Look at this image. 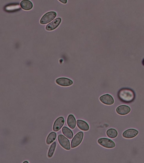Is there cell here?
<instances>
[{
    "instance_id": "cell-10",
    "label": "cell",
    "mask_w": 144,
    "mask_h": 163,
    "mask_svg": "<svg viewBox=\"0 0 144 163\" xmlns=\"http://www.w3.org/2000/svg\"><path fill=\"white\" fill-rule=\"evenodd\" d=\"M61 22V18H58L55 19L46 27V30L47 31H50L56 29Z\"/></svg>"
},
{
    "instance_id": "cell-8",
    "label": "cell",
    "mask_w": 144,
    "mask_h": 163,
    "mask_svg": "<svg viewBox=\"0 0 144 163\" xmlns=\"http://www.w3.org/2000/svg\"><path fill=\"white\" fill-rule=\"evenodd\" d=\"M65 122V120L64 117H60L58 118L55 121L53 125V130L55 132H57L61 129Z\"/></svg>"
},
{
    "instance_id": "cell-7",
    "label": "cell",
    "mask_w": 144,
    "mask_h": 163,
    "mask_svg": "<svg viewBox=\"0 0 144 163\" xmlns=\"http://www.w3.org/2000/svg\"><path fill=\"white\" fill-rule=\"evenodd\" d=\"M56 82L60 86L63 87L71 86L73 84V81L71 79L64 77L58 78L56 80Z\"/></svg>"
},
{
    "instance_id": "cell-12",
    "label": "cell",
    "mask_w": 144,
    "mask_h": 163,
    "mask_svg": "<svg viewBox=\"0 0 144 163\" xmlns=\"http://www.w3.org/2000/svg\"><path fill=\"white\" fill-rule=\"evenodd\" d=\"M77 126L80 129L83 131H88L89 129V126L86 122L82 120H78L77 121Z\"/></svg>"
},
{
    "instance_id": "cell-1",
    "label": "cell",
    "mask_w": 144,
    "mask_h": 163,
    "mask_svg": "<svg viewBox=\"0 0 144 163\" xmlns=\"http://www.w3.org/2000/svg\"><path fill=\"white\" fill-rule=\"evenodd\" d=\"M119 98L121 100L125 102H130L134 98V91L129 88H123L119 91Z\"/></svg>"
},
{
    "instance_id": "cell-19",
    "label": "cell",
    "mask_w": 144,
    "mask_h": 163,
    "mask_svg": "<svg viewBox=\"0 0 144 163\" xmlns=\"http://www.w3.org/2000/svg\"><path fill=\"white\" fill-rule=\"evenodd\" d=\"M61 2L63 4H67V0H58Z\"/></svg>"
},
{
    "instance_id": "cell-2",
    "label": "cell",
    "mask_w": 144,
    "mask_h": 163,
    "mask_svg": "<svg viewBox=\"0 0 144 163\" xmlns=\"http://www.w3.org/2000/svg\"><path fill=\"white\" fill-rule=\"evenodd\" d=\"M56 12H50L46 13L42 17L40 21V23L42 24H46L54 20L56 16Z\"/></svg>"
},
{
    "instance_id": "cell-6",
    "label": "cell",
    "mask_w": 144,
    "mask_h": 163,
    "mask_svg": "<svg viewBox=\"0 0 144 163\" xmlns=\"http://www.w3.org/2000/svg\"><path fill=\"white\" fill-rule=\"evenodd\" d=\"M102 103L106 105H110L114 103V99L113 96L110 94H107L102 96L99 98Z\"/></svg>"
},
{
    "instance_id": "cell-11",
    "label": "cell",
    "mask_w": 144,
    "mask_h": 163,
    "mask_svg": "<svg viewBox=\"0 0 144 163\" xmlns=\"http://www.w3.org/2000/svg\"><path fill=\"white\" fill-rule=\"evenodd\" d=\"M131 108L126 105H122L118 107L116 110L117 113L120 115L124 116L129 114L130 112Z\"/></svg>"
},
{
    "instance_id": "cell-9",
    "label": "cell",
    "mask_w": 144,
    "mask_h": 163,
    "mask_svg": "<svg viewBox=\"0 0 144 163\" xmlns=\"http://www.w3.org/2000/svg\"><path fill=\"white\" fill-rule=\"evenodd\" d=\"M138 131L134 129H130L125 131L123 133V136L126 139H132L138 134Z\"/></svg>"
},
{
    "instance_id": "cell-4",
    "label": "cell",
    "mask_w": 144,
    "mask_h": 163,
    "mask_svg": "<svg viewBox=\"0 0 144 163\" xmlns=\"http://www.w3.org/2000/svg\"><path fill=\"white\" fill-rule=\"evenodd\" d=\"M83 132H79L77 133L71 142V148H74L78 146L83 141Z\"/></svg>"
},
{
    "instance_id": "cell-20",
    "label": "cell",
    "mask_w": 144,
    "mask_h": 163,
    "mask_svg": "<svg viewBox=\"0 0 144 163\" xmlns=\"http://www.w3.org/2000/svg\"><path fill=\"white\" fill-rule=\"evenodd\" d=\"M23 163H29V162H27V161H26V162H24Z\"/></svg>"
},
{
    "instance_id": "cell-5",
    "label": "cell",
    "mask_w": 144,
    "mask_h": 163,
    "mask_svg": "<svg viewBox=\"0 0 144 163\" xmlns=\"http://www.w3.org/2000/svg\"><path fill=\"white\" fill-rule=\"evenodd\" d=\"M58 140L61 146L67 150H70L71 145L70 142L68 139L63 135L60 134L58 136Z\"/></svg>"
},
{
    "instance_id": "cell-14",
    "label": "cell",
    "mask_w": 144,
    "mask_h": 163,
    "mask_svg": "<svg viewBox=\"0 0 144 163\" xmlns=\"http://www.w3.org/2000/svg\"><path fill=\"white\" fill-rule=\"evenodd\" d=\"M67 123L68 126L69 127L72 129H74L76 125V122L75 118L73 115H69L67 118Z\"/></svg>"
},
{
    "instance_id": "cell-13",
    "label": "cell",
    "mask_w": 144,
    "mask_h": 163,
    "mask_svg": "<svg viewBox=\"0 0 144 163\" xmlns=\"http://www.w3.org/2000/svg\"><path fill=\"white\" fill-rule=\"evenodd\" d=\"M20 7L25 10H30L32 9V3L29 0H23L20 3Z\"/></svg>"
},
{
    "instance_id": "cell-16",
    "label": "cell",
    "mask_w": 144,
    "mask_h": 163,
    "mask_svg": "<svg viewBox=\"0 0 144 163\" xmlns=\"http://www.w3.org/2000/svg\"><path fill=\"white\" fill-rule=\"evenodd\" d=\"M57 134L54 132H52L49 134L46 139L47 144H50L53 142H54L56 138Z\"/></svg>"
},
{
    "instance_id": "cell-3",
    "label": "cell",
    "mask_w": 144,
    "mask_h": 163,
    "mask_svg": "<svg viewBox=\"0 0 144 163\" xmlns=\"http://www.w3.org/2000/svg\"><path fill=\"white\" fill-rule=\"evenodd\" d=\"M98 143L102 146L106 148H113L115 147L114 142L107 138H101L98 140Z\"/></svg>"
},
{
    "instance_id": "cell-17",
    "label": "cell",
    "mask_w": 144,
    "mask_h": 163,
    "mask_svg": "<svg viewBox=\"0 0 144 163\" xmlns=\"http://www.w3.org/2000/svg\"><path fill=\"white\" fill-rule=\"evenodd\" d=\"M107 135L110 138L114 139L118 136V133L115 129H110L107 130Z\"/></svg>"
},
{
    "instance_id": "cell-15",
    "label": "cell",
    "mask_w": 144,
    "mask_h": 163,
    "mask_svg": "<svg viewBox=\"0 0 144 163\" xmlns=\"http://www.w3.org/2000/svg\"><path fill=\"white\" fill-rule=\"evenodd\" d=\"M62 131L63 134L68 139H72L73 137V133L72 131L67 127H63L62 129Z\"/></svg>"
},
{
    "instance_id": "cell-18",
    "label": "cell",
    "mask_w": 144,
    "mask_h": 163,
    "mask_svg": "<svg viewBox=\"0 0 144 163\" xmlns=\"http://www.w3.org/2000/svg\"><path fill=\"white\" fill-rule=\"evenodd\" d=\"M56 145L57 143L56 142H54L50 146L49 148L48 152V156L49 158H52L53 156Z\"/></svg>"
}]
</instances>
